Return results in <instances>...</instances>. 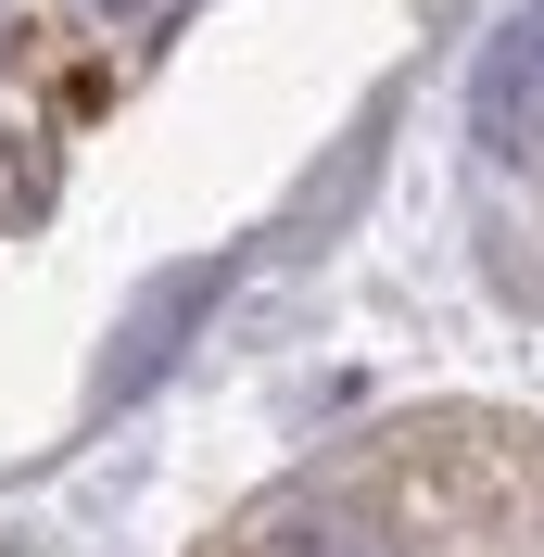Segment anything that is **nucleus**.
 Instances as JSON below:
<instances>
[{"label":"nucleus","mask_w":544,"mask_h":557,"mask_svg":"<svg viewBox=\"0 0 544 557\" xmlns=\"http://www.w3.org/2000/svg\"><path fill=\"white\" fill-rule=\"evenodd\" d=\"M279 557H393L368 520H342V507H305V520L279 532Z\"/></svg>","instance_id":"7ed1b4c3"},{"label":"nucleus","mask_w":544,"mask_h":557,"mask_svg":"<svg viewBox=\"0 0 544 557\" xmlns=\"http://www.w3.org/2000/svg\"><path fill=\"white\" fill-rule=\"evenodd\" d=\"M203 292H215V278H165V292L139 305V330H127V343H114L102 393H139V381H152V368H165V343H177V330H190V317H203Z\"/></svg>","instance_id":"f03ea898"},{"label":"nucleus","mask_w":544,"mask_h":557,"mask_svg":"<svg viewBox=\"0 0 544 557\" xmlns=\"http://www.w3.org/2000/svg\"><path fill=\"white\" fill-rule=\"evenodd\" d=\"M469 114H481V139H494V152H532V139H544V0L494 38V51H481Z\"/></svg>","instance_id":"f257e3e1"}]
</instances>
